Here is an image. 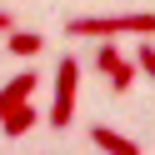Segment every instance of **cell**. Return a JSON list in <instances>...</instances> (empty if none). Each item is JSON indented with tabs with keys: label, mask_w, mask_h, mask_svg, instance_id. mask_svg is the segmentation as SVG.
I'll use <instances>...</instances> for the list:
<instances>
[{
	"label": "cell",
	"mask_w": 155,
	"mask_h": 155,
	"mask_svg": "<svg viewBox=\"0 0 155 155\" xmlns=\"http://www.w3.org/2000/svg\"><path fill=\"white\" fill-rule=\"evenodd\" d=\"M65 35L70 40H110V35H155V10L145 15H75L65 20Z\"/></svg>",
	"instance_id": "obj_1"
},
{
	"label": "cell",
	"mask_w": 155,
	"mask_h": 155,
	"mask_svg": "<svg viewBox=\"0 0 155 155\" xmlns=\"http://www.w3.org/2000/svg\"><path fill=\"white\" fill-rule=\"evenodd\" d=\"M75 90H80V60L65 55V60L55 65V100H50V115H45L50 130H70V120H75Z\"/></svg>",
	"instance_id": "obj_2"
},
{
	"label": "cell",
	"mask_w": 155,
	"mask_h": 155,
	"mask_svg": "<svg viewBox=\"0 0 155 155\" xmlns=\"http://www.w3.org/2000/svg\"><path fill=\"white\" fill-rule=\"evenodd\" d=\"M35 85H40V75H35V70H20L15 80H5V85H0V115L15 110V105H25V100L35 95Z\"/></svg>",
	"instance_id": "obj_3"
},
{
	"label": "cell",
	"mask_w": 155,
	"mask_h": 155,
	"mask_svg": "<svg viewBox=\"0 0 155 155\" xmlns=\"http://www.w3.org/2000/svg\"><path fill=\"white\" fill-rule=\"evenodd\" d=\"M90 140L100 145V155H140V145H135L130 135L110 130V125H95V130H90Z\"/></svg>",
	"instance_id": "obj_4"
},
{
	"label": "cell",
	"mask_w": 155,
	"mask_h": 155,
	"mask_svg": "<svg viewBox=\"0 0 155 155\" xmlns=\"http://www.w3.org/2000/svg\"><path fill=\"white\" fill-rule=\"evenodd\" d=\"M35 120H40V115H35V105L25 100V105H15V110H5V115H0V130L15 140V135H30V130H35Z\"/></svg>",
	"instance_id": "obj_5"
},
{
	"label": "cell",
	"mask_w": 155,
	"mask_h": 155,
	"mask_svg": "<svg viewBox=\"0 0 155 155\" xmlns=\"http://www.w3.org/2000/svg\"><path fill=\"white\" fill-rule=\"evenodd\" d=\"M5 50L10 55H40L45 50V35L40 30H5Z\"/></svg>",
	"instance_id": "obj_6"
},
{
	"label": "cell",
	"mask_w": 155,
	"mask_h": 155,
	"mask_svg": "<svg viewBox=\"0 0 155 155\" xmlns=\"http://www.w3.org/2000/svg\"><path fill=\"white\" fill-rule=\"evenodd\" d=\"M135 75H140V65H135V60H120L110 75H105V80H110V90H115V95H125V90L135 85Z\"/></svg>",
	"instance_id": "obj_7"
},
{
	"label": "cell",
	"mask_w": 155,
	"mask_h": 155,
	"mask_svg": "<svg viewBox=\"0 0 155 155\" xmlns=\"http://www.w3.org/2000/svg\"><path fill=\"white\" fill-rule=\"evenodd\" d=\"M135 65H140V75L145 80H155V45H150V35L140 40V50H135Z\"/></svg>",
	"instance_id": "obj_8"
},
{
	"label": "cell",
	"mask_w": 155,
	"mask_h": 155,
	"mask_svg": "<svg viewBox=\"0 0 155 155\" xmlns=\"http://www.w3.org/2000/svg\"><path fill=\"white\" fill-rule=\"evenodd\" d=\"M115 65H120V50H115V45H110V40H105V45H100V50H95V70H100V75H110V70H115Z\"/></svg>",
	"instance_id": "obj_9"
},
{
	"label": "cell",
	"mask_w": 155,
	"mask_h": 155,
	"mask_svg": "<svg viewBox=\"0 0 155 155\" xmlns=\"http://www.w3.org/2000/svg\"><path fill=\"white\" fill-rule=\"evenodd\" d=\"M5 30H15V25H10V10H0V35H5Z\"/></svg>",
	"instance_id": "obj_10"
}]
</instances>
